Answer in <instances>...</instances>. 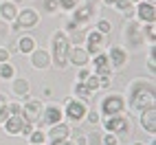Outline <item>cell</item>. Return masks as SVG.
Segmentation results:
<instances>
[{
  "label": "cell",
  "mask_w": 156,
  "mask_h": 145,
  "mask_svg": "<svg viewBox=\"0 0 156 145\" xmlns=\"http://www.w3.org/2000/svg\"><path fill=\"white\" fill-rule=\"evenodd\" d=\"M156 92H154V84L150 81H136L132 84V97H130V110L132 112H141L145 108L154 106Z\"/></svg>",
  "instance_id": "cell-1"
},
{
  "label": "cell",
  "mask_w": 156,
  "mask_h": 145,
  "mask_svg": "<svg viewBox=\"0 0 156 145\" xmlns=\"http://www.w3.org/2000/svg\"><path fill=\"white\" fill-rule=\"evenodd\" d=\"M68 51H70V40L66 35V31H55V35H53V59H55V66L64 68L68 64Z\"/></svg>",
  "instance_id": "cell-2"
},
{
  "label": "cell",
  "mask_w": 156,
  "mask_h": 145,
  "mask_svg": "<svg viewBox=\"0 0 156 145\" xmlns=\"http://www.w3.org/2000/svg\"><path fill=\"white\" fill-rule=\"evenodd\" d=\"M88 115V106H86V99H68L66 101V119L77 123Z\"/></svg>",
  "instance_id": "cell-3"
},
{
  "label": "cell",
  "mask_w": 156,
  "mask_h": 145,
  "mask_svg": "<svg viewBox=\"0 0 156 145\" xmlns=\"http://www.w3.org/2000/svg\"><path fill=\"white\" fill-rule=\"evenodd\" d=\"M103 128H106L108 132H112V134H121V132L130 130V121L119 112V115H110V117L103 119Z\"/></svg>",
  "instance_id": "cell-4"
},
{
  "label": "cell",
  "mask_w": 156,
  "mask_h": 145,
  "mask_svg": "<svg viewBox=\"0 0 156 145\" xmlns=\"http://www.w3.org/2000/svg\"><path fill=\"white\" fill-rule=\"evenodd\" d=\"M126 108V101H123V97L119 95H110L101 101V115L103 117H110V115H119V112Z\"/></svg>",
  "instance_id": "cell-5"
},
{
  "label": "cell",
  "mask_w": 156,
  "mask_h": 145,
  "mask_svg": "<svg viewBox=\"0 0 156 145\" xmlns=\"http://www.w3.org/2000/svg\"><path fill=\"white\" fill-rule=\"evenodd\" d=\"M37 22H40V16H37V11H33V9H24V11H20L18 18H16V24H18L20 31L22 29H33Z\"/></svg>",
  "instance_id": "cell-6"
},
{
  "label": "cell",
  "mask_w": 156,
  "mask_h": 145,
  "mask_svg": "<svg viewBox=\"0 0 156 145\" xmlns=\"http://www.w3.org/2000/svg\"><path fill=\"white\" fill-rule=\"evenodd\" d=\"M40 115H42V101L31 99L27 106H22V119L24 121L35 123V121H40Z\"/></svg>",
  "instance_id": "cell-7"
},
{
  "label": "cell",
  "mask_w": 156,
  "mask_h": 145,
  "mask_svg": "<svg viewBox=\"0 0 156 145\" xmlns=\"http://www.w3.org/2000/svg\"><path fill=\"white\" fill-rule=\"evenodd\" d=\"M103 44H106V35H103V33H99V31H90V33H86V51H88V53H99Z\"/></svg>",
  "instance_id": "cell-8"
},
{
  "label": "cell",
  "mask_w": 156,
  "mask_h": 145,
  "mask_svg": "<svg viewBox=\"0 0 156 145\" xmlns=\"http://www.w3.org/2000/svg\"><path fill=\"white\" fill-rule=\"evenodd\" d=\"M62 117H64V112H62L57 106H46V110L42 112V123L40 126H55V123L62 121Z\"/></svg>",
  "instance_id": "cell-9"
},
{
  "label": "cell",
  "mask_w": 156,
  "mask_h": 145,
  "mask_svg": "<svg viewBox=\"0 0 156 145\" xmlns=\"http://www.w3.org/2000/svg\"><path fill=\"white\" fill-rule=\"evenodd\" d=\"M88 59H90V53L86 48H81V46H75V48L68 51V62H70V64H75V66H79V68L86 66Z\"/></svg>",
  "instance_id": "cell-10"
},
{
  "label": "cell",
  "mask_w": 156,
  "mask_h": 145,
  "mask_svg": "<svg viewBox=\"0 0 156 145\" xmlns=\"http://www.w3.org/2000/svg\"><path fill=\"white\" fill-rule=\"evenodd\" d=\"M31 64H33L35 68H40V70L48 68L51 55L46 53V48H33V51H31Z\"/></svg>",
  "instance_id": "cell-11"
},
{
  "label": "cell",
  "mask_w": 156,
  "mask_h": 145,
  "mask_svg": "<svg viewBox=\"0 0 156 145\" xmlns=\"http://www.w3.org/2000/svg\"><path fill=\"white\" fill-rule=\"evenodd\" d=\"M141 126H143L145 132H152L154 134V130H156V108L154 106L141 110Z\"/></svg>",
  "instance_id": "cell-12"
},
{
  "label": "cell",
  "mask_w": 156,
  "mask_h": 145,
  "mask_svg": "<svg viewBox=\"0 0 156 145\" xmlns=\"http://www.w3.org/2000/svg\"><path fill=\"white\" fill-rule=\"evenodd\" d=\"M108 62H110V66L121 68V66L128 62V53H126V48H121V46H112V48L108 51Z\"/></svg>",
  "instance_id": "cell-13"
},
{
  "label": "cell",
  "mask_w": 156,
  "mask_h": 145,
  "mask_svg": "<svg viewBox=\"0 0 156 145\" xmlns=\"http://www.w3.org/2000/svg\"><path fill=\"white\" fill-rule=\"evenodd\" d=\"M136 13H139V18L143 20V22L154 24V20H156V7L150 5V2H141V5L136 7Z\"/></svg>",
  "instance_id": "cell-14"
},
{
  "label": "cell",
  "mask_w": 156,
  "mask_h": 145,
  "mask_svg": "<svg viewBox=\"0 0 156 145\" xmlns=\"http://www.w3.org/2000/svg\"><path fill=\"white\" fill-rule=\"evenodd\" d=\"M70 136V128L66 126V123H55V126H51L48 130V139L51 141H62V139H68Z\"/></svg>",
  "instance_id": "cell-15"
},
{
  "label": "cell",
  "mask_w": 156,
  "mask_h": 145,
  "mask_svg": "<svg viewBox=\"0 0 156 145\" xmlns=\"http://www.w3.org/2000/svg\"><path fill=\"white\" fill-rule=\"evenodd\" d=\"M22 126H24L22 115H9L7 121H5V130H7V134H20Z\"/></svg>",
  "instance_id": "cell-16"
},
{
  "label": "cell",
  "mask_w": 156,
  "mask_h": 145,
  "mask_svg": "<svg viewBox=\"0 0 156 145\" xmlns=\"http://www.w3.org/2000/svg\"><path fill=\"white\" fill-rule=\"evenodd\" d=\"M110 62H108V55H103V53H97L95 55V75L103 77V75H110Z\"/></svg>",
  "instance_id": "cell-17"
},
{
  "label": "cell",
  "mask_w": 156,
  "mask_h": 145,
  "mask_svg": "<svg viewBox=\"0 0 156 145\" xmlns=\"http://www.w3.org/2000/svg\"><path fill=\"white\" fill-rule=\"evenodd\" d=\"M92 16V7L90 5H84V7H75V16H73V22H75L77 27L86 24L88 20Z\"/></svg>",
  "instance_id": "cell-18"
},
{
  "label": "cell",
  "mask_w": 156,
  "mask_h": 145,
  "mask_svg": "<svg viewBox=\"0 0 156 145\" xmlns=\"http://www.w3.org/2000/svg\"><path fill=\"white\" fill-rule=\"evenodd\" d=\"M0 16H2L7 22H13V20L18 18V11H16L13 2H2L0 5Z\"/></svg>",
  "instance_id": "cell-19"
},
{
  "label": "cell",
  "mask_w": 156,
  "mask_h": 145,
  "mask_svg": "<svg viewBox=\"0 0 156 145\" xmlns=\"http://www.w3.org/2000/svg\"><path fill=\"white\" fill-rule=\"evenodd\" d=\"M18 48H20V53H31V51L35 48V40L31 35H22L20 42H18Z\"/></svg>",
  "instance_id": "cell-20"
},
{
  "label": "cell",
  "mask_w": 156,
  "mask_h": 145,
  "mask_svg": "<svg viewBox=\"0 0 156 145\" xmlns=\"http://www.w3.org/2000/svg\"><path fill=\"white\" fill-rule=\"evenodd\" d=\"M128 42L134 44V46H139L141 44V31L136 29V24H128Z\"/></svg>",
  "instance_id": "cell-21"
},
{
  "label": "cell",
  "mask_w": 156,
  "mask_h": 145,
  "mask_svg": "<svg viewBox=\"0 0 156 145\" xmlns=\"http://www.w3.org/2000/svg\"><path fill=\"white\" fill-rule=\"evenodd\" d=\"M13 92L16 95H29V79H13V84H11Z\"/></svg>",
  "instance_id": "cell-22"
},
{
  "label": "cell",
  "mask_w": 156,
  "mask_h": 145,
  "mask_svg": "<svg viewBox=\"0 0 156 145\" xmlns=\"http://www.w3.org/2000/svg\"><path fill=\"white\" fill-rule=\"evenodd\" d=\"M13 75H16L13 64H9V62H2V64H0V77H2V79H11Z\"/></svg>",
  "instance_id": "cell-23"
},
{
  "label": "cell",
  "mask_w": 156,
  "mask_h": 145,
  "mask_svg": "<svg viewBox=\"0 0 156 145\" xmlns=\"http://www.w3.org/2000/svg\"><path fill=\"white\" fill-rule=\"evenodd\" d=\"M84 86H86L90 92H92V90H97V88H99V75H92V77L88 75L86 81H84Z\"/></svg>",
  "instance_id": "cell-24"
},
{
  "label": "cell",
  "mask_w": 156,
  "mask_h": 145,
  "mask_svg": "<svg viewBox=\"0 0 156 145\" xmlns=\"http://www.w3.org/2000/svg\"><path fill=\"white\" fill-rule=\"evenodd\" d=\"M44 139H46V134L42 130H33V132H31V143H33V145H42Z\"/></svg>",
  "instance_id": "cell-25"
},
{
  "label": "cell",
  "mask_w": 156,
  "mask_h": 145,
  "mask_svg": "<svg viewBox=\"0 0 156 145\" xmlns=\"http://www.w3.org/2000/svg\"><path fill=\"white\" fill-rule=\"evenodd\" d=\"M75 95L81 97V99H88V97H90V90L84 86V81H77V86H75Z\"/></svg>",
  "instance_id": "cell-26"
},
{
  "label": "cell",
  "mask_w": 156,
  "mask_h": 145,
  "mask_svg": "<svg viewBox=\"0 0 156 145\" xmlns=\"http://www.w3.org/2000/svg\"><path fill=\"white\" fill-rule=\"evenodd\" d=\"M79 2H81V0H57V5L64 9V11H70V9L79 7Z\"/></svg>",
  "instance_id": "cell-27"
},
{
  "label": "cell",
  "mask_w": 156,
  "mask_h": 145,
  "mask_svg": "<svg viewBox=\"0 0 156 145\" xmlns=\"http://www.w3.org/2000/svg\"><path fill=\"white\" fill-rule=\"evenodd\" d=\"M103 141V145H119V134H112V132H108L106 136L101 139Z\"/></svg>",
  "instance_id": "cell-28"
},
{
  "label": "cell",
  "mask_w": 156,
  "mask_h": 145,
  "mask_svg": "<svg viewBox=\"0 0 156 145\" xmlns=\"http://www.w3.org/2000/svg\"><path fill=\"white\" fill-rule=\"evenodd\" d=\"M86 143H90V145H101V136H99V132H97V130H92L88 136H86Z\"/></svg>",
  "instance_id": "cell-29"
},
{
  "label": "cell",
  "mask_w": 156,
  "mask_h": 145,
  "mask_svg": "<svg viewBox=\"0 0 156 145\" xmlns=\"http://www.w3.org/2000/svg\"><path fill=\"white\" fill-rule=\"evenodd\" d=\"M112 7L121 9V11H130V9H132V2H130V0H114Z\"/></svg>",
  "instance_id": "cell-30"
},
{
  "label": "cell",
  "mask_w": 156,
  "mask_h": 145,
  "mask_svg": "<svg viewBox=\"0 0 156 145\" xmlns=\"http://www.w3.org/2000/svg\"><path fill=\"white\" fill-rule=\"evenodd\" d=\"M110 29H112V24L108 22V20H99V24H97V31H99V33L106 35V33H110Z\"/></svg>",
  "instance_id": "cell-31"
},
{
  "label": "cell",
  "mask_w": 156,
  "mask_h": 145,
  "mask_svg": "<svg viewBox=\"0 0 156 145\" xmlns=\"http://www.w3.org/2000/svg\"><path fill=\"white\" fill-rule=\"evenodd\" d=\"M44 9L48 13H55L57 9H59V5H57V0H44Z\"/></svg>",
  "instance_id": "cell-32"
},
{
  "label": "cell",
  "mask_w": 156,
  "mask_h": 145,
  "mask_svg": "<svg viewBox=\"0 0 156 145\" xmlns=\"http://www.w3.org/2000/svg\"><path fill=\"white\" fill-rule=\"evenodd\" d=\"M7 110H9V115H22V106L20 103H7Z\"/></svg>",
  "instance_id": "cell-33"
},
{
  "label": "cell",
  "mask_w": 156,
  "mask_h": 145,
  "mask_svg": "<svg viewBox=\"0 0 156 145\" xmlns=\"http://www.w3.org/2000/svg\"><path fill=\"white\" fill-rule=\"evenodd\" d=\"M145 37L154 44V40H156V35H154V24H147V27H145Z\"/></svg>",
  "instance_id": "cell-34"
},
{
  "label": "cell",
  "mask_w": 156,
  "mask_h": 145,
  "mask_svg": "<svg viewBox=\"0 0 156 145\" xmlns=\"http://www.w3.org/2000/svg\"><path fill=\"white\" fill-rule=\"evenodd\" d=\"M9 117V110H7V103H0V123H5Z\"/></svg>",
  "instance_id": "cell-35"
},
{
  "label": "cell",
  "mask_w": 156,
  "mask_h": 145,
  "mask_svg": "<svg viewBox=\"0 0 156 145\" xmlns=\"http://www.w3.org/2000/svg\"><path fill=\"white\" fill-rule=\"evenodd\" d=\"M33 126H35V123H29V121H24V126H22V130H20V134H27V136H29V134L33 132Z\"/></svg>",
  "instance_id": "cell-36"
},
{
  "label": "cell",
  "mask_w": 156,
  "mask_h": 145,
  "mask_svg": "<svg viewBox=\"0 0 156 145\" xmlns=\"http://www.w3.org/2000/svg\"><path fill=\"white\" fill-rule=\"evenodd\" d=\"M84 37H86V33H81V31H75V33H73V37H68V40H73L75 44H79Z\"/></svg>",
  "instance_id": "cell-37"
},
{
  "label": "cell",
  "mask_w": 156,
  "mask_h": 145,
  "mask_svg": "<svg viewBox=\"0 0 156 145\" xmlns=\"http://www.w3.org/2000/svg\"><path fill=\"white\" fill-rule=\"evenodd\" d=\"M9 48H0V64H2V62H9Z\"/></svg>",
  "instance_id": "cell-38"
},
{
  "label": "cell",
  "mask_w": 156,
  "mask_h": 145,
  "mask_svg": "<svg viewBox=\"0 0 156 145\" xmlns=\"http://www.w3.org/2000/svg\"><path fill=\"white\" fill-rule=\"evenodd\" d=\"M86 77H88V70H79L77 72V81H86Z\"/></svg>",
  "instance_id": "cell-39"
},
{
  "label": "cell",
  "mask_w": 156,
  "mask_h": 145,
  "mask_svg": "<svg viewBox=\"0 0 156 145\" xmlns=\"http://www.w3.org/2000/svg\"><path fill=\"white\" fill-rule=\"evenodd\" d=\"M88 121H90V123H99V115H97V112H90V115H88Z\"/></svg>",
  "instance_id": "cell-40"
},
{
  "label": "cell",
  "mask_w": 156,
  "mask_h": 145,
  "mask_svg": "<svg viewBox=\"0 0 156 145\" xmlns=\"http://www.w3.org/2000/svg\"><path fill=\"white\" fill-rule=\"evenodd\" d=\"M147 68H150V70L154 72V68H156V64H154V55H152V57L147 59Z\"/></svg>",
  "instance_id": "cell-41"
},
{
  "label": "cell",
  "mask_w": 156,
  "mask_h": 145,
  "mask_svg": "<svg viewBox=\"0 0 156 145\" xmlns=\"http://www.w3.org/2000/svg\"><path fill=\"white\" fill-rule=\"evenodd\" d=\"M53 145H73L68 139H62V141H53Z\"/></svg>",
  "instance_id": "cell-42"
},
{
  "label": "cell",
  "mask_w": 156,
  "mask_h": 145,
  "mask_svg": "<svg viewBox=\"0 0 156 145\" xmlns=\"http://www.w3.org/2000/svg\"><path fill=\"white\" fill-rule=\"evenodd\" d=\"M103 2H106L108 7H112V5H114V0H103Z\"/></svg>",
  "instance_id": "cell-43"
},
{
  "label": "cell",
  "mask_w": 156,
  "mask_h": 145,
  "mask_svg": "<svg viewBox=\"0 0 156 145\" xmlns=\"http://www.w3.org/2000/svg\"><path fill=\"white\" fill-rule=\"evenodd\" d=\"M130 2H132V5H134V2H139V0H130Z\"/></svg>",
  "instance_id": "cell-44"
},
{
  "label": "cell",
  "mask_w": 156,
  "mask_h": 145,
  "mask_svg": "<svg viewBox=\"0 0 156 145\" xmlns=\"http://www.w3.org/2000/svg\"><path fill=\"white\" fill-rule=\"evenodd\" d=\"M147 2H150V5H154V0H147Z\"/></svg>",
  "instance_id": "cell-45"
},
{
  "label": "cell",
  "mask_w": 156,
  "mask_h": 145,
  "mask_svg": "<svg viewBox=\"0 0 156 145\" xmlns=\"http://www.w3.org/2000/svg\"><path fill=\"white\" fill-rule=\"evenodd\" d=\"M132 145H143V143H132Z\"/></svg>",
  "instance_id": "cell-46"
},
{
  "label": "cell",
  "mask_w": 156,
  "mask_h": 145,
  "mask_svg": "<svg viewBox=\"0 0 156 145\" xmlns=\"http://www.w3.org/2000/svg\"><path fill=\"white\" fill-rule=\"evenodd\" d=\"M13 2H22V0H13Z\"/></svg>",
  "instance_id": "cell-47"
},
{
  "label": "cell",
  "mask_w": 156,
  "mask_h": 145,
  "mask_svg": "<svg viewBox=\"0 0 156 145\" xmlns=\"http://www.w3.org/2000/svg\"><path fill=\"white\" fill-rule=\"evenodd\" d=\"M150 145H156V143H154V141H152V143H150Z\"/></svg>",
  "instance_id": "cell-48"
}]
</instances>
